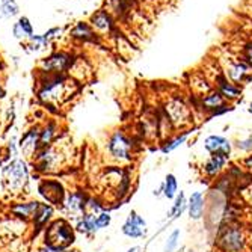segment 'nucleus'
<instances>
[{
  "mask_svg": "<svg viewBox=\"0 0 252 252\" xmlns=\"http://www.w3.org/2000/svg\"><path fill=\"white\" fill-rule=\"evenodd\" d=\"M71 83L66 73H39L36 71V95L44 103L53 107L62 104L71 95Z\"/></svg>",
  "mask_w": 252,
  "mask_h": 252,
  "instance_id": "f257e3e1",
  "label": "nucleus"
},
{
  "mask_svg": "<svg viewBox=\"0 0 252 252\" xmlns=\"http://www.w3.org/2000/svg\"><path fill=\"white\" fill-rule=\"evenodd\" d=\"M248 237L239 223H225L218 233V248L222 252H245Z\"/></svg>",
  "mask_w": 252,
  "mask_h": 252,
  "instance_id": "f03ea898",
  "label": "nucleus"
},
{
  "mask_svg": "<svg viewBox=\"0 0 252 252\" xmlns=\"http://www.w3.org/2000/svg\"><path fill=\"white\" fill-rule=\"evenodd\" d=\"M76 62V58L71 52L56 50L44 56L38 62L36 71L39 73H70Z\"/></svg>",
  "mask_w": 252,
  "mask_h": 252,
  "instance_id": "7ed1b4c3",
  "label": "nucleus"
},
{
  "mask_svg": "<svg viewBox=\"0 0 252 252\" xmlns=\"http://www.w3.org/2000/svg\"><path fill=\"white\" fill-rule=\"evenodd\" d=\"M76 240V234L73 226L63 219L53 220L47 230H45V243L58 246V248H66L73 245Z\"/></svg>",
  "mask_w": 252,
  "mask_h": 252,
  "instance_id": "20e7f679",
  "label": "nucleus"
},
{
  "mask_svg": "<svg viewBox=\"0 0 252 252\" xmlns=\"http://www.w3.org/2000/svg\"><path fill=\"white\" fill-rule=\"evenodd\" d=\"M63 151L59 150V147L56 144H52L47 148H42L35 154V160H33V166L35 171L47 174V172H56L58 169H61L59 166L63 165Z\"/></svg>",
  "mask_w": 252,
  "mask_h": 252,
  "instance_id": "39448f33",
  "label": "nucleus"
},
{
  "mask_svg": "<svg viewBox=\"0 0 252 252\" xmlns=\"http://www.w3.org/2000/svg\"><path fill=\"white\" fill-rule=\"evenodd\" d=\"M133 141L124 133V131H115L107 141V151L112 158L118 162H130L133 154Z\"/></svg>",
  "mask_w": 252,
  "mask_h": 252,
  "instance_id": "423d86ee",
  "label": "nucleus"
},
{
  "mask_svg": "<svg viewBox=\"0 0 252 252\" xmlns=\"http://www.w3.org/2000/svg\"><path fill=\"white\" fill-rule=\"evenodd\" d=\"M28 177V168L23 160H14L5 168V185L14 193H18V190L25 188Z\"/></svg>",
  "mask_w": 252,
  "mask_h": 252,
  "instance_id": "0eeeda50",
  "label": "nucleus"
},
{
  "mask_svg": "<svg viewBox=\"0 0 252 252\" xmlns=\"http://www.w3.org/2000/svg\"><path fill=\"white\" fill-rule=\"evenodd\" d=\"M61 33H62V28H59V26L50 28L49 31H45L41 35H32L28 41H25V47L29 53L42 52L47 47H50L53 41H56Z\"/></svg>",
  "mask_w": 252,
  "mask_h": 252,
  "instance_id": "6e6552de",
  "label": "nucleus"
},
{
  "mask_svg": "<svg viewBox=\"0 0 252 252\" xmlns=\"http://www.w3.org/2000/svg\"><path fill=\"white\" fill-rule=\"evenodd\" d=\"M38 192L41 193V196H44L45 201L55 205H62L66 198L62 183H59L58 180H42L38 186Z\"/></svg>",
  "mask_w": 252,
  "mask_h": 252,
  "instance_id": "1a4fd4ad",
  "label": "nucleus"
},
{
  "mask_svg": "<svg viewBox=\"0 0 252 252\" xmlns=\"http://www.w3.org/2000/svg\"><path fill=\"white\" fill-rule=\"evenodd\" d=\"M123 233L127 237L139 239L147 233V220L136 212H131L127 218V220L123 225Z\"/></svg>",
  "mask_w": 252,
  "mask_h": 252,
  "instance_id": "9d476101",
  "label": "nucleus"
},
{
  "mask_svg": "<svg viewBox=\"0 0 252 252\" xmlns=\"http://www.w3.org/2000/svg\"><path fill=\"white\" fill-rule=\"evenodd\" d=\"M68 36L76 42H95L98 33L89 25V21H77L68 32Z\"/></svg>",
  "mask_w": 252,
  "mask_h": 252,
  "instance_id": "9b49d317",
  "label": "nucleus"
},
{
  "mask_svg": "<svg viewBox=\"0 0 252 252\" xmlns=\"http://www.w3.org/2000/svg\"><path fill=\"white\" fill-rule=\"evenodd\" d=\"M39 133H41V127L35 126L31 130H28L25 134H23L21 141H20V148L26 157H33L38 153V147H39Z\"/></svg>",
  "mask_w": 252,
  "mask_h": 252,
  "instance_id": "f8f14e48",
  "label": "nucleus"
},
{
  "mask_svg": "<svg viewBox=\"0 0 252 252\" xmlns=\"http://www.w3.org/2000/svg\"><path fill=\"white\" fill-rule=\"evenodd\" d=\"M204 148L210 154H222L225 157H230L231 154V142L223 136L219 134H210L205 137Z\"/></svg>",
  "mask_w": 252,
  "mask_h": 252,
  "instance_id": "ddd939ff",
  "label": "nucleus"
},
{
  "mask_svg": "<svg viewBox=\"0 0 252 252\" xmlns=\"http://www.w3.org/2000/svg\"><path fill=\"white\" fill-rule=\"evenodd\" d=\"M89 25L93 26V29L97 33H110L113 31V18L110 15V12L100 9L97 12H94L89 18Z\"/></svg>",
  "mask_w": 252,
  "mask_h": 252,
  "instance_id": "4468645a",
  "label": "nucleus"
},
{
  "mask_svg": "<svg viewBox=\"0 0 252 252\" xmlns=\"http://www.w3.org/2000/svg\"><path fill=\"white\" fill-rule=\"evenodd\" d=\"M12 36L21 42L28 41L32 35H35V31H33V25L29 17L26 15H20L15 23L12 25Z\"/></svg>",
  "mask_w": 252,
  "mask_h": 252,
  "instance_id": "2eb2a0df",
  "label": "nucleus"
},
{
  "mask_svg": "<svg viewBox=\"0 0 252 252\" xmlns=\"http://www.w3.org/2000/svg\"><path fill=\"white\" fill-rule=\"evenodd\" d=\"M41 202L38 201H31V202H20V204H15L11 207V213L18 218V219H23V220H29L35 218L38 209H39Z\"/></svg>",
  "mask_w": 252,
  "mask_h": 252,
  "instance_id": "dca6fc26",
  "label": "nucleus"
},
{
  "mask_svg": "<svg viewBox=\"0 0 252 252\" xmlns=\"http://www.w3.org/2000/svg\"><path fill=\"white\" fill-rule=\"evenodd\" d=\"M226 162H228V157H225L222 154H212L209 157L207 162L204 163V168H202L204 169V174L207 175L209 178L218 177L222 172V169L225 168Z\"/></svg>",
  "mask_w": 252,
  "mask_h": 252,
  "instance_id": "f3484780",
  "label": "nucleus"
},
{
  "mask_svg": "<svg viewBox=\"0 0 252 252\" xmlns=\"http://www.w3.org/2000/svg\"><path fill=\"white\" fill-rule=\"evenodd\" d=\"M188 212L192 220H199L205 212V198L201 192H193L188 201Z\"/></svg>",
  "mask_w": 252,
  "mask_h": 252,
  "instance_id": "a211bd4d",
  "label": "nucleus"
},
{
  "mask_svg": "<svg viewBox=\"0 0 252 252\" xmlns=\"http://www.w3.org/2000/svg\"><path fill=\"white\" fill-rule=\"evenodd\" d=\"M88 198L83 192H71L65 198V207L71 213H85Z\"/></svg>",
  "mask_w": 252,
  "mask_h": 252,
  "instance_id": "6ab92c4d",
  "label": "nucleus"
},
{
  "mask_svg": "<svg viewBox=\"0 0 252 252\" xmlns=\"http://www.w3.org/2000/svg\"><path fill=\"white\" fill-rule=\"evenodd\" d=\"M56 134H58V126H56V123H53V121H50V123L45 124L44 127H41L38 151L42 150V148L50 147V145L55 142V139H56Z\"/></svg>",
  "mask_w": 252,
  "mask_h": 252,
  "instance_id": "aec40b11",
  "label": "nucleus"
},
{
  "mask_svg": "<svg viewBox=\"0 0 252 252\" xmlns=\"http://www.w3.org/2000/svg\"><path fill=\"white\" fill-rule=\"evenodd\" d=\"M20 17V5L17 0H2L0 2V20H12Z\"/></svg>",
  "mask_w": 252,
  "mask_h": 252,
  "instance_id": "412c9836",
  "label": "nucleus"
},
{
  "mask_svg": "<svg viewBox=\"0 0 252 252\" xmlns=\"http://www.w3.org/2000/svg\"><path fill=\"white\" fill-rule=\"evenodd\" d=\"M95 218H97V215H93V213L85 212V213L82 215L79 223H77V230H79L80 233H83V234H88V236L94 234V233L97 231Z\"/></svg>",
  "mask_w": 252,
  "mask_h": 252,
  "instance_id": "4be33fe9",
  "label": "nucleus"
},
{
  "mask_svg": "<svg viewBox=\"0 0 252 252\" xmlns=\"http://www.w3.org/2000/svg\"><path fill=\"white\" fill-rule=\"evenodd\" d=\"M223 106H225V98L220 93H212L202 98V107L207 110L216 112L218 109H220Z\"/></svg>",
  "mask_w": 252,
  "mask_h": 252,
  "instance_id": "5701e85b",
  "label": "nucleus"
},
{
  "mask_svg": "<svg viewBox=\"0 0 252 252\" xmlns=\"http://www.w3.org/2000/svg\"><path fill=\"white\" fill-rule=\"evenodd\" d=\"M52 215H53V207H52V205H49V204H41L38 212H36V215H35V218H33V223L38 228H42V226L47 225V222L52 218Z\"/></svg>",
  "mask_w": 252,
  "mask_h": 252,
  "instance_id": "b1692460",
  "label": "nucleus"
},
{
  "mask_svg": "<svg viewBox=\"0 0 252 252\" xmlns=\"http://www.w3.org/2000/svg\"><path fill=\"white\" fill-rule=\"evenodd\" d=\"M219 93L223 95V98L226 100H236L240 97V89L236 88L233 83H228L226 80L223 79H219Z\"/></svg>",
  "mask_w": 252,
  "mask_h": 252,
  "instance_id": "393cba45",
  "label": "nucleus"
},
{
  "mask_svg": "<svg viewBox=\"0 0 252 252\" xmlns=\"http://www.w3.org/2000/svg\"><path fill=\"white\" fill-rule=\"evenodd\" d=\"M177 190H178V183L174 174H168L163 185H162V192L168 199H174L177 196Z\"/></svg>",
  "mask_w": 252,
  "mask_h": 252,
  "instance_id": "a878e982",
  "label": "nucleus"
},
{
  "mask_svg": "<svg viewBox=\"0 0 252 252\" xmlns=\"http://www.w3.org/2000/svg\"><path fill=\"white\" fill-rule=\"evenodd\" d=\"M188 136H189V131L181 133V134H177L175 137H171V139L165 141V142H163V145H162V151L166 154V153H171V151L177 150L180 145H183V144L186 142Z\"/></svg>",
  "mask_w": 252,
  "mask_h": 252,
  "instance_id": "bb28decb",
  "label": "nucleus"
},
{
  "mask_svg": "<svg viewBox=\"0 0 252 252\" xmlns=\"http://www.w3.org/2000/svg\"><path fill=\"white\" fill-rule=\"evenodd\" d=\"M185 209H188V202H186V196L183 192H180V195L175 196V201H174V205L169 212V216L171 218H178L181 216V213L185 212Z\"/></svg>",
  "mask_w": 252,
  "mask_h": 252,
  "instance_id": "cd10ccee",
  "label": "nucleus"
},
{
  "mask_svg": "<svg viewBox=\"0 0 252 252\" xmlns=\"http://www.w3.org/2000/svg\"><path fill=\"white\" fill-rule=\"evenodd\" d=\"M246 74H248V66L245 63H236L230 68V77L236 83L242 82Z\"/></svg>",
  "mask_w": 252,
  "mask_h": 252,
  "instance_id": "c85d7f7f",
  "label": "nucleus"
},
{
  "mask_svg": "<svg viewBox=\"0 0 252 252\" xmlns=\"http://www.w3.org/2000/svg\"><path fill=\"white\" fill-rule=\"evenodd\" d=\"M178 240H180V230H174L169 234V237L166 239L163 252H174L177 249V246H178Z\"/></svg>",
  "mask_w": 252,
  "mask_h": 252,
  "instance_id": "c756f323",
  "label": "nucleus"
},
{
  "mask_svg": "<svg viewBox=\"0 0 252 252\" xmlns=\"http://www.w3.org/2000/svg\"><path fill=\"white\" fill-rule=\"evenodd\" d=\"M103 207L98 199H94V198H88V202H86V212L88 213H93V215H98L101 213Z\"/></svg>",
  "mask_w": 252,
  "mask_h": 252,
  "instance_id": "7c9ffc66",
  "label": "nucleus"
},
{
  "mask_svg": "<svg viewBox=\"0 0 252 252\" xmlns=\"http://www.w3.org/2000/svg\"><path fill=\"white\" fill-rule=\"evenodd\" d=\"M110 220H112V218H110V215H109V213H104V212L98 213V215H97V218H95L97 230H101V228L109 226V225H110Z\"/></svg>",
  "mask_w": 252,
  "mask_h": 252,
  "instance_id": "2f4dec72",
  "label": "nucleus"
},
{
  "mask_svg": "<svg viewBox=\"0 0 252 252\" xmlns=\"http://www.w3.org/2000/svg\"><path fill=\"white\" fill-rule=\"evenodd\" d=\"M236 147L240 150V151H245V153H252V136H248L245 139H240L237 141Z\"/></svg>",
  "mask_w": 252,
  "mask_h": 252,
  "instance_id": "473e14b6",
  "label": "nucleus"
},
{
  "mask_svg": "<svg viewBox=\"0 0 252 252\" xmlns=\"http://www.w3.org/2000/svg\"><path fill=\"white\" fill-rule=\"evenodd\" d=\"M38 252H66V251H65V248H58V246H52V245L45 243L44 246L39 248Z\"/></svg>",
  "mask_w": 252,
  "mask_h": 252,
  "instance_id": "72a5a7b5",
  "label": "nucleus"
},
{
  "mask_svg": "<svg viewBox=\"0 0 252 252\" xmlns=\"http://www.w3.org/2000/svg\"><path fill=\"white\" fill-rule=\"evenodd\" d=\"M242 163H243V166H245L248 171H252V153H251L249 156H246V157L242 160Z\"/></svg>",
  "mask_w": 252,
  "mask_h": 252,
  "instance_id": "f704fd0d",
  "label": "nucleus"
},
{
  "mask_svg": "<svg viewBox=\"0 0 252 252\" xmlns=\"http://www.w3.org/2000/svg\"><path fill=\"white\" fill-rule=\"evenodd\" d=\"M5 97V89L2 88V85H0V98H3Z\"/></svg>",
  "mask_w": 252,
  "mask_h": 252,
  "instance_id": "c9c22d12",
  "label": "nucleus"
},
{
  "mask_svg": "<svg viewBox=\"0 0 252 252\" xmlns=\"http://www.w3.org/2000/svg\"><path fill=\"white\" fill-rule=\"evenodd\" d=\"M248 61H249V62L252 63V47L249 49V53H248Z\"/></svg>",
  "mask_w": 252,
  "mask_h": 252,
  "instance_id": "e433bc0d",
  "label": "nucleus"
},
{
  "mask_svg": "<svg viewBox=\"0 0 252 252\" xmlns=\"http://www.w3.org/2000/svg\"><path fill=\"white\" fill-rule=\"evenodd\" d=\"M136 251H139V248H137V246H136V248H131V249H128L127 252H136Z\"/></svg>",
  "mask_w": 252,
  "mask_h": 252,
  "instance_id": "4c0bfd02",
  "label": "nucleus"
},
{
  "mask_svg": "<svg viewBox=\"0 0 252 252\" xmlns=\"http://www.w3.org/2000/svg\"><path fill=\"white\" fill-rule=\"evenodd\" d=\"M248 110H249V112H251V113H252V103H251V104H249V109H248Z\"/></svg>",
  "mask_w": 252,
  "mask_h": 252,
  "instance_id": "58836bf2",
  "label": "nucleus"
},
{
  "mask_svg": "<svg viewBox=\"0 0 252 252\" xmlns=\"http://www.w3.org/2000/svg\"><path fill=\"white\" fill-rule=\"evenodd\" d=\"M0 2H2V0H0Z\"/></svg>",
  "mask_w": 252,
  "mask_h": 252,
  "instance_id": "ea45409f",
  "label": "nucleus"
}]
</instances>
